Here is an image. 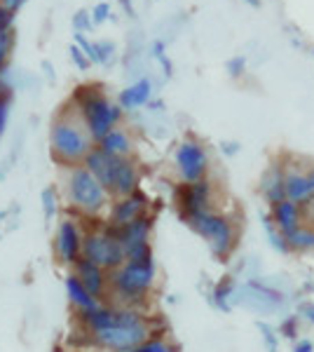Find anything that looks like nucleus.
Returning a JSON list of instances; mask_svg holds the SVG:
<instances>
[{"instance_id":"obj_1","label":"nucleus","mask_w":314,"mask_h":352,"mask_svg":"<svg viewBox=\"0 0 314 352\" xmlns=\"http://www.w3.org/2000/svg\"><path fill=\"white\" fill-rule=\"evenodd\" d=\"M85 169L104 186L108 195L127 197L139 190L141 176L129 157H115L101 148H92L89 155L85 157Z\"/></svg>"},{"instance_id":"obj_2","label":"nucleus","mask_w":314,"mask_h":352,"mask_svg":"<svg viewBox=\"0 0 314 352\" xmlns=\"http://www.w3.org/2000/svg\"><path fill=\"white\" fill-rule=\"evenodd\" d=\"M49 146H52L54 160L68 167H78V162H85V157L94 148L82 118L73 113H61L54 120L52 132H49Z\"/></svg>"},{"instance_id":"obj_3","label":"nucleus","mask_w":314,"mask_h":352,"mask_svg":"<svg viewBox=\"0 0 314 352\" xmlns=\"http://www.w3.org/2000/svg\"><path fill=\"white\" fill-rule=\"evenodd\" d=\"M148 338H150V324H148L146 315H141L136 308H127V305L117 308L115 324L92 333V343L106 352H131Z\"/></svg>"},{"instance_id":"obj_4","label":"nucleus","mask_w":314,"mask_h":352,"mask_svg":"<svg viewBox=\"0 0 314 352\" xmlns=\"http://www.w3.org/2000/svg\"><path fill=\"white\" fill-rule=\"evenodd\" d=\"M108 282H111L115 296L127 308H134L139 300L146 298V294L155 285V258L124 261L117 270H113Z\"/></svg>"},{"instance_id":"obj_5","label":"nucleus","mask_w":314,"mask_h":352,"mask_svg":"<svg viewBox=\"0 0 314 352\" xmlns=\"http://www.w3.org/2000/svg\"><path fill=\"white\" fill-rule=\"evenodd\" d=\"M80 118H82L85 127H87L92 141L99 144L104 136L115 129V124L122 118V109L117 104H111L99 89L94 87H80V92L76 94Z\"/></svg>"},{"instance_id":"obj_6","label":"nucleus","mask_w":314,"mask_h":352,"mask_svg":"<svg viewBox=\"0 0 314 352\" xmlns=\"http://www.w3.org/2000/svg\"><path fill=\"white\" fill-rule=\"evenodd\" d=\"M183 221L190 226L192 230L197 232L199 237H204L214 254L216 261H227V256L232 254L237 242L235 228L225 217L216 212H199V214H190V217H183Z\"/></svg>"},{"instance_id":"obj_7","label":"nucleus","mask_w":314,"mask_h":352,"mask_svg":"<svg viewBox=\"0 0 314 352\" xmlns=\"http://www.w3.org/2000/svg\"><path fill=\"white\" fill-rule=\"evenodd\" d=\"M68 200L82 214H99L111 195L85 167H71L68 174Z\"/></svg>"},{"instance_id":"obj_8","label":"nucleus","mask_w":314,"mask_h":352,"mask_svg":"<svg viewBox=\"0 0 314 352\" xmlns=\"http://www.w3.org/2000/svg\"><path fill=\"white\" fill-rule=\"evenodd\" d=\"M82 258L92 261L99 268L104 270H117L124 263V249L115 237L111 235L106 228L104 230H94L87 232L82 237Z\"/></svg>"},{"instance_id":"obj_9","label":"nucleus","mask_w":314,"mask_h":352,"mask_svg":"<svg viewBox=\"0 0 314 352\" xmlns=\"http://www.w3.org/2000/svg\"><path fill=\"white\" fill-rule=\"evenodd\" d=\"M176 164H179V172L183 176L186 184L202 181L209 169L207 151L202 148L199 141H183L179 146V151H176Z\"/></svg>"},{"instance_id":"obj_10","label":"nucleus","mask_w":314,"mask_h":352,"mask_svg":"<svg viewBox=\"0 0 314 352\" xmlns=\"http://www.w3.org/2000/svg\"><path fill=\"white\" fill-rule=\"evenodd\" d=\"M82 230L76 221L64 219L59 223V230H56V254L64 263H76V261L82 256Z\"/></svg>"},{"instance_id":"obj_11","label":"nucleus","mask_w":314,"mask_h":352,"mask_svg":"<svg viewBox=\"0 0 314 352\" xmlns=\"http://www.w3.org/2000/svg\"><path fill=\"white\" fill-rule=\"evenodd\" d=\"M209 204H211V184L207 179L195 181V184H186V186H181V188H179L181 217L209 212Z\"/></svg>"},{"instance_id":"obj_12","label":"nucleus","mask_w":314,"mask_h":352,"mask_svg":"<svg viewBox=\"0 0 314 352\" xmlns=\"http://www.w3.org/2000/svg\"><path fill=\"white\" fill-rule=\"evenodd\" d=\"M144 214H148V197L141 190H136L127 197H117V202L111 207V221H108V226L122 228V226H129L131 221L144 217Z\"/></svg>"},{"instance_id":"obj_13","label":"nucleus","mask_w":314,"mask_h":352,"mask_svg":"<svg viewBox=\"0 0 314 352\" xmlns=\"http://www.w3.org/2000/svg\"><path fill=\"white\" fill-rule=\"evenodd\" d=\"M284 197L295 204H305L314 197V169L298 172V169H284Z\"/></svg>"},{"instance_id":"obj_14","label":"nucleus","mask_w":314,"mask_h":352,"mask_svg":"<svg viewBox=\"0 0 314 352\" xmlns=\"http://www.w3.org/2000/svg\"><path fill=\"white\" fill-rule=\"evenodd\" d=\"M76 272L73 275L78 277V282L82 285L85 289H87L92 296L99 300L101 296L106 294V289H108V277H106V270L104 268H99L96 263H92V261H87V258H82L80 256L76 263Z\"/></svg>"},{"instance_id":"obj_15","label":"nucleus","mask_w":314,"mask_h":352,"mask_svg":"<svg viewBox=\"0 0 314 352\" xmlns=\"http://www.w3.org/2000/svg\"><path fill=\"white\" fill-rule=\"evenodd\" d=\"M272 223L275 228L287 235V232L295 230L298 226H302V217H300V204L291 202V200H282L277 204H272Z\"/></svg>"},{"instance_id":"obj_16","label":"nucleus","mask_w":314,"mask_h":352,"mask_svg":"<svg viewBox=\"0 0 314 352\" xmlns=\"http://www.w3.org/2000/svg\"><path fill=\"white\" fill-rule=\"evenodd\" d=\"M150 92H153V82L148 78H141L139 82L129 85L127 89L120 92V99H117V106L120 109H139V106H146L150 101Z\"/></svg>"},{"instance_id":"obj_17","label":"nucleus","mask_w":314,"mask_h":352,"mask_svg":"<svg viewBox=\"0 0 314 352\" xmlns=\"http://www.w3.org/2000/svg\"><path fill=\"white\" fill-rule=\"evenodd\" d=\"M260 192L270 204H277L284 197V167L282 164H272L265 174H262V181H260Z\"/></svg>"},{"instance_id":"obj_18","label":"nucleus","mask_w":314,"mask_h":352,"mask_svg":"<svg viewBox=\"0 0 314 352\" xmlns=\"http://www.w3.org/2000/svg\"><path fill=\"white\" fill-rule=\"evenodd\" d=\"M66 294H68V300L76 305L80 315H85V312H92V310H96L101 305L99 300H96L92 294L87 292V289L80 285L76 275H68L66 277Z\"/></svg>"},{"instance_id":"obj_19","label":"nucleus","mask_w":314,"mask_h":352,"mask_svg":"<svg viewBox=\"0 0 314 352\" xmlns=\"http://www.w3.org/2000/svg\"><path fill=\"white\" fill-rule=\"evenodd\" d=\"M96 148H101L104 153H108V155L127 157L131 153V141H129L127 132H122V129H111V132L99 141Z\"/></svg>"},{"instance_id":"obj_20","label":"nucleus","mask_w":314,"mask_h":352,"mask_svg":"<svg viewBox=\"0 0 314 352\" xmlns=\"http://www.w3.org/2000/svg\"><path fill=\"white\" fill-rule=\"evenodd\" d=\"M284 240H287L289 252H298V254L314 252V228L312 226H298L295 230L287 232Z\"/></svg>"},{"instance_id":"obj_21","label":"nucleus","mask_w":314,"mask_h":352,"mask_svg":"<svg viewBox=\"0 0 314 352\" xmlns=\"http://www.w3.org/2000/svg\"><path fill=\"white\" fill-rule=\"evenodd\" d=\"M232 292H235V280H232V277H225V280H221L218 285L214 287V292H211V300H214L216 308L223 310V312L230 310Z\"/></svg>"},{"instance_id":"obj_22","label":"nucleus","mask_w":314,"mask_h":352,"mask_svg":"<svg viewBox=\"0 0 314 352\" xmlns=\"http://www.w3.org/2000/svg\"><path fill=\"white\" fill-rule=\"evenodd\" d=\"M249 289L254 292V296H256V298H265L267 303H272V305H279V303L284 300L282 292H277V289L262 285V282H258V280H251V282H249Z\"/></svg>"},{"instance_id":"obj_23","label":"nucleus","mask_w":314,"mask_h":352,"mask_svg":"<svg viewBox=\"0 0 314 352\" xmlns=\"http://www.w3.org/2000/svg\"><path fill=\"white\" fill-rule=\"evenodd\" d=\"M262 228H265L267 237H270V244L277 249L279 254H289V247H287V240H284V235L275 228V223H272L270 217H262Z\"/></svg>"},{"instance_id":"obj_24","label":"nucleus","mask_w":314,"mask_h":352,"mask_svg":"<svg viewBox=\"0 0 314 352\" xmlns=\"http://www.w3.org/2000/svg\"><path fill=\"white\" fill-rule=\"evenodd\" d=\"M113 54H115V45L113 43H92V64H111Z\"/></svg>"},{"instance_id":"obj_25","label":"nucleus","mask_w":314,"mask_h":352,"mask_svg":"<svg viewBox=\"0 0 314 352\" xmlns=\"http://www.w3.org/2000/svg\"><path fill=\"white\" fill-rule=\"evenodd\" d=\"M131 352H174V348L164 338H148L146 343H141L139 348Z\"/></svg>"},{"instance_id":"obj_26","label":"nucleus","mask_w":314,"mask_h":352,"mask_svg":"<svg viewBox=\"0 0 314 352\" xmlns=\"http://www.w3.org/2000/svg\"><path fill=\"white\" fill-rule=\"evenodd\" d=\"M153 56L162 64V68H164V76H171L174 73V66H171V59L167 56V50H164V43L162 41H155L153 43Z\"/></svg>"},{"instance_id":"obj_27","label":"nucleus","mask_w":314,"mask_h":352,"mask_svg":"<svg viewBox=\"0 0 314 352\" xmlns=\"http://www.w3.org/2000/svg\"><path fill=\"white\" fill-rule=\"evenodd\" d=\"M225 68L232 78H242L244 71H247V59H244V56H232V59L225 64Z\"/></svg>"},{"instance_id":"obj_28","label":"nucleus","mask_w":314,"mask_h":352,"mask_svg":"<svg viewBox=\"0 0 314 352\" xmlns=\"http://www.w3.org/2000/svg\"><path fill=\"white\" fill-rule=\"evenodd\" d=\"M73 26H76L78 33H85L89 31L94 24H92V16H89V12H85V10H80V12L73 16Z\"/></svg>"},{"instance_id":"obj_29","label":"nucleus","mask_w":314,"mask_h":352,"mask_svg":"<svg viewBox=\"0 0 314 352\" xmlns=\"http://www.w3.org/2000/svg\"><path fill=\"white\" fill-rule=\"evenodd\" d=\"M68 52H71L73 64H76L80 71H87V68H89V59H87V54H85L82 50L78 47V45H71V50H68Z\"/></svg>"},{"instance_id":"obj_30","label":"nucleus","mask_w":314,"mask_h":352,"mask_svg":"<svg viewBox=\"0 0 314 352\" xmlns=\"http://www.w3.org/2000/svg\"><path fill=\"white\" fill-rule=\"evenodd\" d=\"M92 24H104L106 19H111V5L108 3H99L96 8L92 10Z\"/></svg>"},{"instance_id":"obj_31","label":"nucleus","mask_w":314,"mask_h":352,"mask_svg":"<svg viewBox=\"0 0 314 352\" xmlns=\"http://www.w3.org/2000/svg\"><path fill=\"white\" fill-rule=\"evenodd\" d=\"M10 47H12V33H10V31H0V68H3L5 59H8Z\"/></svg>"},{"instance_id":"obj_32","label":"nucleus","mask_w":314,"mask_h":352,"mask_svg":"<svg viewBox=\"0 0 314 352\" xmlns=\"http://www.w3.org/2000/svg\"><path fill=\"white\" fill-rule=\"evenodd\" d=\"M43 207H45V217H47V219H54V214H56V197H54V190H45V192H43Z\"/></svg>"},{"instance_id":"obj_33","label":"nucleus","mask_w":314,"mask_h":352,"mask_svg":"<svg viewBox=\"0 0 314 352\" xmlns=\"http://www.w3.org/2000/svg\"><path fill=\"white\" fill-rule=\"evenodd\" d=\"M282 336L284 338H295L298 336V317L295 315H291L289 320H284V324H282Z\"/></svg>"},{"instance_id":"obj_34","label":"nucleus","mask_w":314,"mask_h":352,"mask_svg":"<svg viewBox=\"0 0 314 352\" xmlns=\"http://www.w3.org/2000/svg\"><path fill=\"white\" fill-rule=\"evenodd\" d=\"M258 329L262 331V336H265V343H267V348H270V352H277V338H275V331H272V329L267 327L265 322H260Z\"/></svg>"},{"instance_id":"obj_35","label":"nucleus","mask_w":314,"mask_h":352,"mask_svg":"<svg viewBox=\"0 0 314 352\" xmlns=\"http://www.w3.org/2000/svg\"><path fill=\"white\" fill-rule=\"evenodd\" d=\"M10 26H12V10L0 8V31H10Z\"/></svg>"},{"instance_id":"obj_36","label":"nucleus","mask_w":314,"mask_h":352,"mask_svg":"<svg viewBox=\"0 0 314 352\" xmlns=\"http://www.w3.org/2000/svg\"><path fill=\"white\" fill-rule=\"evenodd\" d=\"M5 124H8V101L0 99V134H3Z\"/></svg>"},{"instance_id":"obj_37","label":"nucleus","mask_w":314,"mask_h":352,"mask_svg":"<svg viewBox=\"0 0 314 352\" xmlns=\"http://www.w3.org/2000/svg\"><path fill=\"white\" fill-rule=\"evenodd\" d=\"M293 352H314V343L312 340H300V343H295V348H293Z\"/></svg>"},{"instance_id":"obj_38","label":"nucleus","mask_w":314,"mask_h":352,"mask_svg":"<svg viewBox=\"0 0 314 352\" xmlns=\"http://www.w3.org/2000/svg\"><path fill=\"white\" fill-rule=\"evenodd\" d=\"M302 317L307 320V324H314V303L302 305Z\"/></svg>"},{"instance_id":"obj_39","label":"nucleus","mask_w":314,"mask_h":352,"mask_svg":"<svg viewBox=\"0 0 314 352\" xmlns=\"http://www.w3.org/2000/svg\"><path fill=\"white\" fill-rule=\"evenodd\" d=\"M221 151L225 153V155H237V153H239V144H221Z\"/></svg>"},{"instance_id":"obj_40","label":"nucleus","mask_w":314,"mask_h":352,"mask_svg":"<svg viewBox=\"0 0 314 352\" xmlns=\"http://www.w3.org/2000/svg\"><path fill=\"white\" fill-rule=\"evenodd\" d=\"M120 3H122L124 12H127L129 16H134V5H131V0H120Z\"/></svg>"},{"instance_id":"obj_41","label":"nucleus","mask_w":314,"mask_h":352,"mask_svg":"<svg viewBox=\"0 0 314 352\" xmlns=\"http://www.w3.org/2000/svg\"><path fill=\"white\" fill-rule=\"evenodd\" d=\"M21 0H5V8H10V10H14L16 5H19Z\"/></svg>"},{"instance_id":"obj_42","label":"nucleus","mask_w":314,"mask_h":352,"mask_svg":"<svg viewBox=\"0 0 314 352\" xmlns=\"http://www.w3.org/2000/svg\"><path fill=\"white\" fill-rule=\"evenodd\" d=\"M247 3H251L254 8H260V0H247Z\"/></svg>"}]
</instances>
